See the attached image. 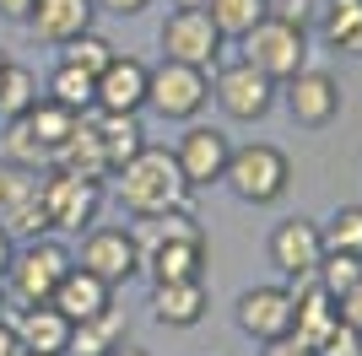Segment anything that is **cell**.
Segmentation results:
<instances>
[{
	"instance_id": "cell-1",
	"label": "cell",
	"mask_w": 362,
	"mask_h": 356,
	"mask_svg": "<svg viewBox=\"0 0 362 356\" xmlns=\"http://www.w3.org/2000/svg\"><path fill=\"white\" fill-rule=\"evenodd\" d=\"M114 178H119V206L136 222H157V216H173V210H195V189L184 184V173H179V162H173L168 146H146Z\"/></svg>"
},
{
	"instance_id": "cell-2",
	"label": "cell",
	"mask_w": 362,
	"mask_h": 356,
	"mask_svg": "<svg viewBox=\"0 0 362 356\" xmlns=\"http://www.w3.org/2000/svg\"><path fill=\"white\" fill-rule=\"evenodd\" d=\"M141 270L151 275V286H163V281H206V232H200L195 210L157 216L151 243H141Z\"/></svg>"
},
{
	"instance_id": "cell-3",
	"label": "cell",
	"mask_w": 362,
	"mask_h": 356,
	"mask_svg": "<svg viewBox=\"0 0 362 356\" xmlns=\"http://www.w3.org/2000/svg\"><path fill=\"white\" fill-rule=\"evenodd\" d=\"M71 265H76V254L54 232L33 237V243H16L11 270H6V308H38V302H49Z\"/></svg>"
},
{
	"instance_id": "cell-4",
	"label": "cell",
	"mask_w": 362,
	"mask_h": 356,
	"mask_svg": "<svg viewBox=\"0 0 362 356\" xmlns=\"http://www.w3.org/2000/svg\"><path fill=\"white\" fill-rule=\"evenodd\" d=\"M222 184L238 194L243 206H276V200L292 189V157H287L281 146H271V141L233 146Z\"/></svg>"
},
{
	"instance_id": "cell-5",
	"label": "cell",
	"mask_w": 362,
	"mask_h": 356,
	"mask_svg": "<svg viewBox=\"0 0 362 356\" xmlns=\"http://www.w3.org/2000/svg\"><path fill=\"white\" fill-rule=\"evenodd\" d=\"M206 103H211V71L179 65V59H163V65H151L146 108H151L157 119H179V124H195Z\"/></svg>"
},
{
	"instance_id": "cell-6",
	"label": "cell",
	"mask_w": 362,
	"mask_h": 356,
	"mask_svg": "<svg viewBox=\"0 0 362 356\" xmlns=\"http://www.w3.org/2000/svg\"><path fill=\"white\" fill-rule=\"evenodd\" d=\"M243 44V54L238 59H249L259 76H271L276 87L281 81H292V76L308 65V28H292V22H276V16H265L249 38H238Z\"/></svg>"
},
{
	"instance_id": "cell-7",
	"label": "cell",
	"mask_w": 362,
	"mask_h": 356,
	"mask_svg": "<svg viewBox=\"0 0 362 356\" xmlns=\"http://www.w3.org/2000/svg\"><path fill=\"white\" fill-rule=\"evenodd\" d=\"M157 44H163V59H179V65H195V71H216L227 38L216 32V22L206 11L173 6L168 22H163V32H157Z\"/></svg>"
},
{
	"instance_id": "cell-8",
	"label": "cell",
	"mask_w": 362,
	"mask_h": 356,
	"mask_svg": "<svg viewBox=\"0 0 362 356\" xmlns=\"http://www.w3.org/2000/svg\"><path fill=\"white\" fill-rule=\"evenodd\" d=\"M276 81L271 76H259L249 59H233V65H216L211 76V97L216 108H222L227 119H238V124H255V119H265L276 108Z\"/></svg>"
},
{
	"instance_id": "cell-9",
	"label": "cell",
	"mask_w": 362,
	"mask_h": 356,
	"mask_svg": "<svg viewBox=\"0 0 362 356\" xmlns=\"http://www.w3.org/2000/svg\"><path fill=\"white\" fill-rule=\"evenodd\" d=\"M44 210H49V232H71L81 237L87 227H98L103 210V184L92 178H71V173H44Z\"/></svg>"
},
{
	"instance_id": "cell-10",
	"label": "cell",
	"mask_w": 362,
	"mask_h": 356,
	"mask_svg": "<svg viewBox=\"0 0 362 356\" xmlns=\"http://www.w3.org/2000/svg\"><path fill=\"white\" fill-rule=\"evenodd\" d=\"M76 265L92 270L98 281L108 286H124L130 275H141V237L130 227H87L81 232V254H76Z\"/></svg>"
},
{
	"instance_id": "cell-11",
	"label": "cell",
	"mask_w": 362,
	"mask_h": 356,
	"mask_svg": "<svg viewBox=\"0 0 362 356\" xmlns=\"http://www.w3.org/2000/svg\"><path fill=\"white\" fill-rule=\"evenodd\" d=\"M281 103H287L292 124L303 130H325L341 119V81L330 71H319V65H303L292 81H281Z\"/></svg>"
},
{
	"instance_id": "cell-12",
	"label": "cell",
	"mask_w": 362,
	"mask_h": 356,
	"mask_svg": "<svg viewBox=\"0 0 362 356\" xmlns=\"http://www.w3.org/2000/svg\"><path fill=\"white\" fill-rule=\"evenodd\" d=\"M233 319H238V329L249 335V340L271 345V340H287V335H292V324H298V302H292L287 286H249V292L238 297Z\"/></svg>"
},
{
	"instance_id": "cell-13",
	"label": "cell",
	"mask_w": 362,
	"mask_h": 356,
	"mask_svg": "<svg viewBox=\"0 0 362 356\" xmlns=\"http://www.w3.org/2000/svg\"><path fill=\"white\" fill-rule=\"evenodd\" d=\"M227 157H233V141H227V130H216V124H189V130L179 135V146H173V162H179L189 189L222 184Z\"/></svg>"
},
{
	"instance_id": "cell-14",
	"label": "cell",
	"mask_w": 362,
	"mask_h": 356,
	"mask_svg": "<svg viewBox=\"0 0 362 356\" xmlns=\"http://www.w3.org/2000/svg\"><path fill=\"white\" fill-rule=\"evenodd\" d=\"M271 265L281 270V275H308V270H319V259H325V232H319V222H308V216H287V222L271 227Z\"/></svg>"
},
{
	"instance_id": "cell-15",
	"label": "cell",
	"mask_w": 362,
	"mask_h": 356,
	"mask_svg": "<svg viewBox=\"0 0 362 356\" xmlns=\"http://www.w3.org/2000/svg\"><path fill=\"white\" fill-rule=\"evenodd\" d=\"M146 87H151V65L136 54H114L108 71L98 76V103L103 114H141L146 108Z\"/></svg>"
},
{
	"instance_id": "cell-16",
	"label": "cell",
	"mask_w": 362,
	"mask_h": 356,
	"mask_svg": "<svg viewBox=\"0 0 362 356\" xmlns=\"http://www.w3.org/2000/svg\"><path fill=\"white\" fill-rule=\"evenodd\" d=\"M92 16H98L92 0H38L28 11V32L38 44L60 49V44H71V38H81V32H92Z\"/></svg>"
},
{
	"instance_id": "cell-17",
	"label": "cell",
	"mask_w": 362,
	"mask_h": 356,
	"mask_svg": "<svg viewBox=\"0 0 362 356\" xmlns=\"http://www.w3.org/2000/svg\"><path fill=\"white\" fill-rule=\"evenodd\" d=\"M6 319H11L22 351L65 356V345H71V319L60 308H49V302H38V308H6Z\"/></svg>"
},
{
	"instance_id": "cell-18",
	"label": "cell",
	"mask_w": 362,
	"mask_h": 356,
	"mask_svg": "<svg viewBox=\"0 0 362 356\" xmlns=\"http://www.w3.org/2000/svg\"><path fill=\"white\" fill-rule=\"evenodd\" d=\"M49 308H60L71 324H87V319H98L103 308H114V286L98 281L92 270L71 265V270H65V281L54 286V297H49Z\"/></svg>"
},
{
	"instance_id": "cell-19",
	"label": "cell",
	"mask_w": 362,
	"mask_h": 356,
	"mask_svg": "<svg viewBox=\"0 0 362 356\" xmlns=\"http://www.w3.org/2000/svg\"><path fill=\"white\" fill-rule=\"evenodd\" d=\"M211 308V292L206 281H163L151 286V319L163 329H195Z\"/></svg>"
},
{
	"instance_id": "cell-20",
	"label": "cell",
	"mask_w": 362,
	"mask_h": 356,
	"mask_svg": "<svg viewBox=\"0 0 362 356\" xmlns=\"http://www.w3.org/2000/svg\"><path fill=\"white\" fill-rule=\"evenodd\" d=\"M87 124H92V135H98L103 157H108V173H119L130 157H141V151L151 146L146 130H141V114H103V108H92Z\"/></svg>"
},
{
	"instance_id": "cell-21",
	"label": "cell",
	"mask_w": 362,
	"mask_h": 356,
	"mask_svg": "<svg viewBox=\"0 0 362 356\" xmlns=\"http://www.w3.org/2000/svg\"><path fill=\"white\" fill-rule=\"evenodd\" d=\"M54 173H71V178H92V184H103V178H114L108 173V157H103V146H98V135H92V124H87V114L76 119V130H71V141H65L60 151H54Z\"/></svg>"
},
{
	"instance_id": "cell-22",
	"label": "cell",
	"mask_w": 362,
	"mask_h": 356,
	"mask_svg": "<svg viewBox=\"0 0 362 356\" xmlns=\"http://www.w3.org/2000/svg\"><path fill=\"white\" fill-rule=\"evenodd\" d=\"M319 32L335 54L362 59V0H325L319 6Z\"/></svg>"
},
{
	"instance_id": "cell-23",
	"label": "cell",
	"mask_w": 362,
	"mask_h": 356,
	"mask_svg": "<svg viewBox=\"0 0 362 356\" xmlns=\"http://www.w3.org/2000/svg\"><path fill=\"white\" fill-rule=\"evenodd\" d=\"M114 345H124V308H103L87 324H71L65 356H108Z\"/></svg>"
},
{
	"instance_id": "cell-24",
	"label": "cell",
	"mask_w": 362,
	"mask_h": 356,
	"mask_svg": "<svg viewBox=\"0 0 362 356\" xmlns=\"http://www.w3.org/2000/svg\"><path fill=\"white\" fill-rule=\"evenodd\" d=\"M44 97L60 103V108H71V114H92V103H98V76L54 59V71H49V81H44Z\"/></svg>"
},
{
	"instance_id": "cell-25",
	"label": "cell",
	"mask_w": 362,
	"mask_h": 356,
	"mask_svg": "<svg viewBox=\"0 0 362 356\" xmlns=\"http://www.w3.org/2000/svg\"><path fill=\"white\" fill-rule=\"evenodd\" d=\"M76 119H81V114H71V108H60V103H49V97H38V103H33V114H28V130L38 135V146L49 151V162H54V151H60L65 141H71Z\"/></svg>"
},
{
	"instance_id": "cell-26",
	"label": "cell",
	"mask_w": 362,
	"mask_h": 356,
	"mask_svg": "<svg viewBox=\"0 0 362 356\" xmlns=\"http://www.w3.org/2000/svg\"><path fill=\"white\" fill-rule=\"evenodd\" d=\"M38 97H44V92H38V76L11 59L6 76H0V119H6V124H11V119H28Z\"/></svg>"
},
{
	"instance_id": "cell-27",
	"label": "cell",
	"mask_w": 362,
	"mask_h": 356,
	"mask_svg": "<svg viewBox=\"0 0 362 356\" xmlns=\"http://www.w3.org/2000/svg\"><path fill=\"white\" fill-rule=\"evenodd\" d=\"M206 16L216 22L222 38H249V32L265 22V0H211Z\"/></svg>"
},
{
	"instance_id": "cell-28",
	"label": "cell",
	"mask_w": 362,
	"mask_h": 356,
	"mask_svg": "<svg viewBox=\"0 0 362 356\" xmlns=\"http://www.w3.org/2000/svg\"><path fill=\"white\" fill-rule=\"evenodd\" d=\"M319 232H325V254L362 259V206H335V216L319 222Z\"/></svg>"
},
{
	"instance_id": "cell-29",
	"label": "cell",
	"mask_w": 362,
	"mask_h": 356,
	"mask_svg": "<svg viewBox=\"0 0 362 356\" xmlns=\"http://www.w3.org/2000/svg\"><path fill=\"white\" fill-rule=\"evenodd\" d=\"M114 54H119V49L108 44L103 32H81L71 44H60V65H76V71H87V76H103Z\"/></svg>"
},
{
	"instance_id": "cell-30",
	"label": "cell",
	"mask_w": 362,
	"mask_h": 356,
	"mask_svg": "<svg viewBox=\"0 0 362 356\" xmlns=\"http://www.w3.org/2000/svg\"><path fill=\"white\" fill-rule=\"evenodd\" d=\"M0 141H6V162H11V167H28V173H49V151L38 146V135L28 130V119H11Z\"/></svg>"
},
{
	"instance_id": "cell-31",
	"label": "cell",
	"mask_w": 362,
	"mask_h": 356,
	"mask_svg": "<svg viewBox=\"0 0 362 356\" xmlns=\"http://www.w3.org/2000/svg\"><path fill=\"white\" fill-rule=\"evenodd\" d=\"M38 189H44V173H28V167L0 162V227L11 222V210H16V206H28Z\"/></svg>"
},
{
	"instance_id": "cell-32",
	"label": "cell",
	"mask_w": 362,
	"mask_h": 356,
	"mask_svg": "<svg viewBox=\"0 0 362 356\" xmlns=\"http://www.w3.org/2000/svg\"><path fill=\"white\" fill-rule=\"evenodd\" d=\"M319 292L325 297H335V302H341V297L351 292V286L362 281V259H351V254H325V259H319Z\"/></svg>"
},
{
	"instance_id": "cell-33",
	"label": "cell",
	"mask_w": 362,
	"mask_h": 356,
	"mask_svg": "<svg viewBox=\"0 0 362 356\" xmlns=\"http://www.w3.org/2000/svg\"><path fill=\"white\" fill-rule=\"evenodd\" d=\"M265 16L292 22V28H308L314 22V0H265Z\"/></svg>"
},
{
	"instance_id": "cell-34",
	"label": "cell",
	"mask_w": 362,
	"mask_h": 356,
	"mask_svg": "<svg viewBox=\"0 0 362 356\" xmlns=\"http://www.w3.org/2000/svg\"><path fill=\"white\" fill-rule=\"evenodd\" d=\"M335 308H341V324H346V329H357V335H362V281L351 286V292L341 297Z\"/></svg>"
},
{
	"instance_id": "cell-35",
	"label": "cell",
	"mask_w": 362,
	"mask_h": 356,
	"mask_svg": "<svg viewBox=\"0 0 362 356\" xmlns=\"http://www.w3.org/2000/svg\"><path fill=\"white\" fill-rule=\"evenodd\" d=\"M98 11H108V16H141L151 6V0H92Z\"/></svg>"
},
{
	"instance_id": "cell-36",
	"label": "cell",
	"mask_w": 362,
	"mask_h": 356,
	"mask_svg": "<svg viewBox=\"0 0 362 356\" xmlns=\"http://www.w3.org/2000/svg\"><path fill=\"white\" fill-rule=\"evenodd\" d=\"M0 356H22V340H16V329H11L6 313H0Z\"/></svg>"
},
{
	"instance_id": "cell-37",
	"label": "cell",
	"mask_w": 362,
	"mask_h": 356,
	"mask_svg": "<svg viewBox=\"0 0 362 356\" xmlns=\"http://www.w3.org/2000/svg\"><path fill=\"white\" fill-rule=\"evenodd\" d=\"M259 356H314V351H308V345H298V340L287 335V340H271V345H265Z\"/></svg>"
},
{
	"instance_id": "cell-38",
	"label": "cell",
	"mask_w": 362,
	"mask_h": 356,
	"mask_svg": "<svg viewBox=\"0 0 362 356\" xmlns=\"http://www.w3.org/2000/svg\"><path fill=\"white\" fill-rule=\"evenodd\" d=\"M33 6H38V0H0V16H6V22H28Z\"/></svg>"
},
{
	"instance_id": "cell-39",
	"label": "cell",
	"mask_w": 362,
	"mask_h": 356,
	"mask_svg": "<svg viewBox=\"0 0 362 356\" xmlns=\"http://www.w3.org/2000/svg\"><path fill=\"white\" fill-rule=\"evenodd\" d=\"M11 254H16V237L0 227V281H6V270H11Z\"/></svg>"
},
{
	"instance_id": "cell-40",
	"label": "cell",
	"mask_w": 362,
	"mask_h": 356,
	"mask_svg": "<svg viewBox=\"0 0 362 356\" xmlns=\"http://www.w3.org/2000/svg\"><path fill=\"white\" fill-rule=\"evenodd\" d=\"M108 356H146V351H141V345H130V340H124V345H114V351H108Z\"/></svg>"
},
{
	"instance_id": "cell-41",
	"label": "cell",
	"mask_w": 362,
	"mask_h": 356,
	"mask_svg": "<svg viewBox=\"0 0 362 356\" xmlns=\"http://www.w3.org/2000/svg\"><path fill=\"white\" fill-rule=\"evenodd\" d=\"M173 6H195V11H206V6H211V0H173Z\"/></svg>"
},
{
	"instance_id": "cell-42",
	"label": "cell",
	"mask_w": 362,
	"mask_h": 356,
	"mask_svg": "<svg viewBox=\"0 0 362 356\" xmlns=\"http://www.w3.org/2000/svg\"><path fill=\"white\" fill-rule=\"evenodd\" d=\"M6 65H11V54H6V49H0V76H6Z\"/></svg>"
},
{
	"instance_id": "cell-43",
	"label": "cell",
	"mask_w": 362,
	"mask_h": 356,
	"mask_svg": "<svg viewBox=\"0 0 362 356\" xmlns=\"http://www.w3.org/2000/svg\"><path fill=\"white\" fill-rule=\"evenodd\" d=\"M0 313H6V281H0Z\"/></svg>"
},
{
	"instance_id": "cell-44",
	"label": "cell",
	"mask_w": 362,
	"mask_h": 356,
	"mask_svg": "<svg viewBox=\"0 0 362 356\" xmlns=\"http://www.w3.org/2000/svg\"><path fill=\"white\" fill-rule=\"evenodd\" d=\"M22 356H38V351H22Z\"/></svg>"
}]
</instances>
